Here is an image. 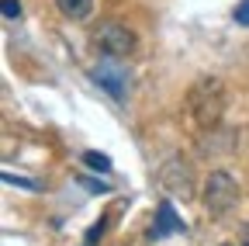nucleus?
Here are the masks:
<instances>
[{"mask_svg": "<svg viewBox=\"0 0 249 246\" xmlns=\"http://www.w3.org/2000/svg\"><path fill=\"white\" fill-rule=\"evenodd\" d=\"M83 163H87L90 170H97V173H107V170H111V160L104 156V152H97V149H87V152H83Z\"/></svg>", "mask_w": 249, "mask_h": 246, "instance_id": "nucleus-8", "label": "nucleus"}, {"mask_svg": "<svg viewBox=\"0 0 249 246\" xmlns=\"http://www.w3.org/2000/svg\"><path fill=\"white\" fill-rule=\"evenodd\" d=\"M222 246H232V243H222Z\"/></svg>", "mask_w": 249, "mask_h": 246, "instance_id": "nucleus-14", "label": "nucleus"}, {"mask_svg": "<svg viewBox=\"0 0 249 246\" xmlns=\"http://www.w3.org/2000/svg\"><path fill=\"white\" fill-rule=\"evenodd\" d=\"M235 21L239 24H249V0H242V4L235 7Z\"/></svg>", "mask_w": 249, "mask_h": 246, "instance_id": "nucleus-12", "label": "nucleus"}, {"mask_svg": "<svg viewBox=\"0 0 249 246\" xmlns=\"http://www.w3.org/2000/svg\"><path fill=\"white\" fill-rule=\"evenodd\" d=\"M187 111H191V118L201 129H218V121L225 114V87H222V80H214V76L197 80L191 87V94H187Z\"/></svg>", "mask_w": 249, "mask_h": 246, "instance_id": "nucleus-1", "label": "nucleus"}, {"mask_svg": "<svg viewBox=\"0 0 249 246\" xmlns=\"http://www.w3.org/2000/svg\"><path fill=\"white\" fill-rule=\"evenodd\" d=\"M239 246H249V222L239 226Z\"/></svg>", "mask_w": 249, "mask_h": 246, "instance_id": "nucleus-13", "label": "nucleus"}, {"mask_svg": "<svg viewBox=\"0 0 249 246\" xmlns=\"http://www.w3.org/2000/svg\"><path fill=\"white\" fill-rule=\"evenodd\" d=\"M93 83H101L114 101H124V94H128V70L118 66V59H101L97 70H93Z\"/></svg>", "mask_w": 249, "mask_h": 246, "instance_id": "nucleus-5", "label": "nucleus"}, {"mask_svg": "<svg viewBox=\"0 0 249 246\" xmlns=\"http://www.w3.org/2000/svg\"><path fill=\"white\" fill-rule=\"evenodd\" d=\"M93 42H97V49L107 59H124V56L135 52V35L118 21H104L97 32H93Z\"/></svg>", "mask_w": 249, "mask_h": 246, "instance_id": "nucleus-3", "label": "nucleus"}, {"mask_svg": "<svg viewBox=\"0 0 249 246\" xmlns=\"http://www.w3.org/2000/svg\"><path fill=\"white\" fill-rule=\"evenodd\" d=\"M55 7L62 18H70V21H87L93 14V0H55Z\"/></svg>", "mask_w": 249, "mask_h": 246, "instance_id": "nucleus-7", "label": "nucleus"}, {"mask_svg": "<svg viewBox=\"0 0 249 246\" xmlns=\"http://www.w3.org/2000/svg\"><path fill=\"white\" fill-rule=\"evenodd\" d=\"M239 205V180L225 170H211L204 180V211L211 219H225Z\"/></svg>", "mask_w": 249, "mask_h": 246, "instance_id": "nucleus-2", "label": "nucleus"}, {"mask_svg": "<svg viewBox=\"0 0 249 246\" xmlns=\"http://www.w3.org/2000/svg\"><path fill=\"white\" fill-rule=\"evenodd\" d=\"M101 232H104V219H101L97 226H90V232H87V246H93V243H97V239H101Z\"/></svg>", "mask_w": 249, "mask_h": 246, "instance_id": "nucleus-11", "label": "nucleus"}, {"mask_svg": "<svg viewBox=\"0 0 249 246\" xmlns=\"http://www.w3.org/2000/svg\"><path fill=\"white\" fill-rule=\"evenodd\" d=\"M160 184L173 198H183V201L194 198V170H191V163L183 156H173V160H166L160 167Z\"/></svg>", "mask_w": 249, "mask_h": 246, "instance_id": "nucleus-4", "label": "nucleus"}, {"mask_svg": "<svg viewBox=\"0 0 249 246\" xmlns=\"http://www.w3.org/2000/svg\"><path fill=\"white\" fill-rule=\"evenodd\" d=\"M4 180H7V184H21V188H28V191H38V184H31V180H24V177H14V173H4Z\"/></svg>", "mask_w": 249, "mask_h": 246, "instance_id": "nucleus-10", "label": "nucleus"}, {"mask_svg": "<svg viewBox=\"0 0 249 246\" xmlns=\"http://www.w3.org/2000/svg\"><path fill=\"white\" fill-rule=\"evenodd\" d=\"M0 11H4V18H21V4H18V0H0Z\"/></svg>", "mask_w": 249, "mask_h": 246, "instance_id": "nucleus-9", "label": "nucleus"}, {"mask_svg": "<svg viewBox=\"0 0 249 246\" xmlns=\"http://www.w3.org/2000/svg\"><path fill=\"white\" fill-rule=\"evenodd\" d=\"M177 232H187L183 219L177 215V208L170 201H160V208H156V222L149 229V239H166V236H177Z\"/></svg>", "mask_w": 249, "mask_h": 246, "instance_id": "nucleus-6", "label": "nucleus"}]
</instances>
